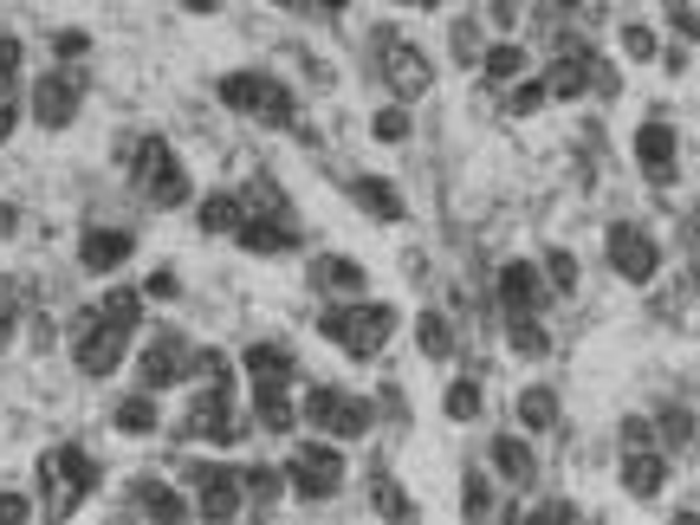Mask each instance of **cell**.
Listing matches in <instances>:
<instances>
[{
    "mask_svg": "<svg viewBox=\"0 0 700 525\" xmlns=\"http://www.w3.org/2000/svg\"><path fill=\"white\" fill-rule=\"evenodd\" d=\"M318 331L337 344V350H351V357H376L390 331H396V305H364V299H337L318 311Z\"/></svg>",
    "mask_w": 700,
    "mask_h": 525,
    "instance_id": "cell-1",
    "label": "cell"
},
{
    "mask_svg": "<svg viewBox=\"0 0 700 525\" xmlns=\"http://www.w3.org/2000/svg\"><path fill=\"white\" fill-rule=\"evenodd\" d=\"M39 493H46V513L52 519H72L78 506L98 493V460L85 448H46V460H39Z\"/></svg>",
    "mask_w": 700,
    "mask_h": 525,
    "instance_id": "cell-2",
    "label": "cell"
},
{
    "mask_svg": "<svg viewBox=\"0 0 700 525\" xmlns=\"http://www.w3.org/2000/svg\"><path fill=\"white\" fill-rule=\"evenodd\" d=\"M221 105H227V111L259 117V123H293V117H298L293 91H286L279 78H266V72H227L221 78Z\"/></svg>",
    "mask_w": 700,
    "mask_h": 525,
    "instance_id": "cell-3",
    "label": "cell"
},
{
    "mask_svg": "<svg viewBox=\"0 0 700 525\" xmlns=\"http://www.w3.org/2000/svg\"><path fill=\"white\" fill-rule=\"evenodd\" d=\"M305 422L325 428V435H337V442H357V435H369L376 409H369L364 396H344L332 383H318V389H305Z\"/></svg>",
    "mask_w": 700,
    "mask_h": 525,
    "instance_id": "cell-4",
    "label": "cell"
},
{
    "mask_svg": "<svg viewBox=\"0 0 700 525\" xmlns=\"http://www.w3.org/2000/svg\"><path fill=\"white\" fill-rule=\"evenodd\" d=\"M124 344H130V325H117V318H105V311H85V325H78V370L85 376H111L117 364H124Z\"/></svg>",
    "mask_w": 700,
    "mask_h": 525,
    "instance_id": "cell-5",
    "label": "cell"
},
{
    "mask_svg": "<svg viewBox=\"0 0 700 525\" xmlns=\"http://www.w3.org/2000/svg\"><path fill=\"white\" fill-rule=\"evenodd\" d=\"M286 481H293L298 499H332V493L344 487V454L325 448V442H298Z\"/></svg>",
    "mask_w": 700,
    "mask_h": 525,
    "instance_id": "cell-6",
    "label": "cell"
},
{
    "mask_svg": "<svg viewBox=\"0 0 700 525\" xmlns=\"http://www.w3.org/2000/svg\"><path fill=\"white\" fill-rule=\"evenodd\" d=\"M376 46H383V85H390L396 98H422V91L435 85V66H428V52H422L415 39L376 33Z\"/></svg>",
    "mask_w": 700,
    "mask_h": 525,
    "instance_id": "cell-7",
    "label": "cell"
},
{
    "mask_svg": "<svg viewBox=\"0 0 700 525\" xmlns=\"http://www.w3.org/2000/svg\"><path fill=\"white\" fill-rule=\"evenodd\" d=\"M610 266L623 273L629 286H649V279L662 273V247H655V234H642L635 221H617V227H610Z\"/></svg>",
    "mask_w": 700,
    "mask_h": 525,
    "instance_id": "cell-8",
    "label": "cell"
},
{
    "mask_svg": "<svg viewBox=\"0 0 700 525\" xmlns=\"http://www.w3.org/2000/svg\"><path fill=\"white\" fill-rule=\"evenodd\" d=\"M635 162H642V176L655 188H668L681 176V137H674V123L668 117H649L642 130H635Z\"/></svg>",
    "mask_w": 700,
    "mask_h": 525,
    "instance_id": "cell-9",
    "label": "cell"
},
{
    "mask_svg": "<svg viewBox=\"0 0 700 525\" xmlns=\"http://www.w3.org/2000/svg\"><path fill=\"white\" fill-rule=\"evenodd\" d=\"M183 435L221 442V448H234V442H240V415H234V403H227V383H208V396H195V403H188Z\"/></svg>",
    "mask_w": 700,
    "mask_h": 525,
    "instance_id": "cell-10",
    "label": "cell"
},
{
    "mask_svg": "<svg viewBox=\"0 0 700 525\" xmlns=\"http://www.w3.org/2000/svg\"><path fill=\"white\" fill-rule=\"evenodd\" d=\"M188 487L201 493V519H234V513H240V499H247L240 474H234V467H215V460L188 467Z\"/></svg>",
    "mask_w": 700,
    "mask_h": 525,
    "instance_id": "cell-11",
    "label": "cell"
},
{
    "mask_svg": "<svg viewBox=\"0 0 700 525\" xmlns=\"http://www.w3.org/2000/svg\"><path fill=\"white\" fill-rule=\"evenodd\" d=\"M590 72H597V46H590V39H558V59H552L545 91H552V98H584Z\"/></svg>",
    "mask_w": 700,
    "mask_h": 525,
    "instance_id": "cell-12",
    "label": "cell"
},
{
    "mask_svg": "<svg viewBox=\"0 0 700 525\" xmlns=\"http://www.w3.org/2000/svg\"><path fill=\"white\" fill-rule=\"evenodd\" d=\"M668 487V460L662 448H623V493L629 499H642V506H655Z\"/></svg>",
    "mask_w": 700,
    "mask_h": 525,
    "instance_id": "cell-13",
    "label": "cell"
},
{
    "mask_svg": "<svg viewBox=\"0 0 700 525\" xmlns=\"http://www.w3.org/2000/svg\"><path fill=\"white\" fill-rule=\"evenodd\" d=\"M33 117L46 123V130H66L78 117V78H66V72H46L33 85Z\"/></svg>",
    "mask_w": 700,
    "mask_h": 525,
    "instance_id": "cell-14",
    "label": "cell"
},
{
    "mask_svg": "<svg viewBox=\"0 0 700 525\" xmlns=\"http://www.w3.org/2000/svg\"><path fill=\"white\" fill-rule=\"evenodd\" d=\"M188 364H195V357H188V344H183V338H156V344L144 350V364H137V376H144V389L156 396V389L183 383V376H188Z\"/></svg>",
    "mask_w": 700,
    "mask_h": 525,
    "instance_id": "cell-15",
    "label": "cell"
},
{
    "mask_svg": "<svg viewBox=\"0 0 700 525\" xmlns=\"http://www.w3.org/2000/svg\"><path fill=\"white\" fill-rule=\"evenodd\" d=\"M130 234L124 227H85V240H78V266L85 273H117V266L130 260Z\"/></svg>",
    "mask_w": 700,
    "mask_h": 525,
    "instance_id": "cell-16",
    "label": "cell"
},
{
    "mask_svg": "<svg viewBox=\"0 0 700 525\" xmlns=\"http://www.w3.org/2000/svg\"><path fill=\"white\" fill-rule=\"evenodd\" d=\"M234 234H240V247H247V254H293V247H298L293 215H247Z\"/></svg>",
    "mask_w": 700,
    "mask_h": 525,
    "instance_id": "cell-17",
    "label": "cell"
},
{
    "mask_svg": "<svg viewBox=\"0 0 700 525\" xmlns=\"http://www.w3.org/2000/svg\"><path fill=\"white\" fill-rule=\"evenodd\" d=\"M247 376H254V389H293L298 357L286 344H254V350H247Z\"/></svg>",
    "mask_w": 700,
    "mask_h": 525,
    "instance_id": "cell-18",
    "label": "cell"
},
{
    "mask_svg": "<svg viewBox=\"0 0 700 525\" xmlns=\"http://www.w3.org/2000/svg\"><path fill=\"white\" fill-rule=\"evenodd\" d=\"M539 293H545L539 266H525V260L500 266V311H539Z\"/></svg>",
    "mask_w": 700,
    "mask_h": 525,
    "instance_id": "cell-19",
    "label": "cell"
},
{
    "mask_svg": "<svg viewBox=\"0 0 700 525\" xmlns=\"http://www.w3.org/2000/svg\"><path fill=\"white\" fill-rule=\"evenodd\" d=\"M351 201L364 208L369 221H403V188L383 182V176H357V182H351Z\"/></svg>",
    "mask_w": 700,
    "mask_h": 525,
    "instance_id": "cell-20",
    "label": "cell"
},
{
    "mask_svg": "<svg viewBox=\"0 0 700 525\" xmlns=\"http://www.w3.org/2000/svg\"><path fill=\"white\" fill-rule=\"evenodd\" d=\"M312 286L332 293V299H357L364 293V266L351 260V254H325V260L312 266Z\"/></svg>",
    "mask_w": 700,
    "mask_h": 525,
    "instance_id": "cell-21",
    "label": "cell"
},
{
    "mask_svg": "<svg viewBox=\"0 0 700 525\" xmlns=\"http://www.w3.org/2000/svg\"><path fill=\"white\" fill-rule=\"evenodd\" d=\"M493 467H500L506 487H532L539 481V460H532V448L519 435H493Z\"/></svg>",
    "mask_w": 700,
    "mask_h": 525,
    "instance_id": "cell-22",
    "label": "cell"
},
{
    "mask_svg": "<svg viewBox=\"0 0 700 525\" xmlns=\"http://www.w3.org/2000/svg\"><path fill=\"white\" fill-rule=\"evenodd\" d=\"M130 506H137V513H149V519H162V525L188 519V499H183L176 487H162V481H137V487H130Z\"/></svg>",
    "mask_w": 700,
    "mask_h": 525,
    "instance_id": "cell-23",
    "label": "cell"
},
{
    "mask_svg": "<svg viewBox=\"0 0 700 525\" xmlns=\"http://www.w3.org/2000/svg\"><path fill=\"white\" fill-rule=\"evenodd\" d=\"M144 188H149V201H162V208L188 201V176H183V162H176V156H162V162H156V169L144 176Z\"/></svg>",
    "mask_w": 700,
    "mask_h": 525,
    "instance_id": "cell-24",
    "label": "cell"
},
{
    "mask_svg": "<svg viewBox=\"0 0 700 525\" xmlns=\"http://www.w3.org/2000/svg\"><path fill=\"white\" fill-rule=\"evenodd\" d=\"M519 422L532 428V435H545L558 422V396H552V383H532V389H519Z\"/></svg>",
    "mask_w": 700,
    "mask_h": 525,
    "instance_id": "cell-25",
    "label": "cell"
},
{
    "mask_svg": "<svg viewBox=\"0 0 700 525\" xmlns=\"http://www.w3.org/2000/svg\"><path fill=\"white\" fill-rule=\"evenodd\" d=\"M195 221H201V234H234V227L247 221V201L240 195H208Z\"/></svg>",
    "mask_w": 700,
    "mask_h": 525,
    "instance_id": "cell-26",
    "label": "cell"
},
{
    "mask_svg": "<svg viewBox=\"0 0 700 525\" xmlns=\"http://www.w3.org/2000/svg\"><path fill=\"white\" fill-rule=\"evenodd\" d=\"M506 338H513V350H525V357H545V350H552L539 311H506Z\"/></svg>",
    "mask_w": 700,
    "mask_h": 525,
    "instance_id": "cell-27",
    "label": "cell"
},
{
    "mask_svg": "<svg viewBox=\"0 0 700 525\" xmlns=\"http://www.w3.org/2000/svg\"><path fill=\"white\" fill-rule=\"evenodd\" d=\"M415 344H422V357H435V364L454 357V331H447L442 311H422V318H415Z\"/></svg>",
    "mask_w": 700,
    "mask_h": 525,
    "instance_id": "cell-28",
    "label": "cell"
},
{
    "mask_svg": "<svg viewBox=\"0 0 700 525\" xmlns=\"http://www.w3.org/2000/svg\"><path fill=\"white\" fill-rule=\"evenodd\" d=\"M480 72L493 78V85H513V78L525 72V52H519L513 39H500V46H486V52H480Z\"/></svg>",
    "mask_w": 700,
    "mask_h": 525,
    "instance_id": "cell-29",
    "label": "cell"
},
{
    "mask_svg": "<svg viewBox=\"0 0 700 525\" xmlns=\"http://www.w3.org/2000/svg\"><path fill=\"white\" fill-rule=\"evenodd\" d=\"M369 499H376V513H383V519H415V499H408L390 474H376V481H369Z\"/></svg>",
    "mask_w": 700,
    "mask_h": 525,
    "instance_id": "cell-30",
    "label": "cell"
},
{
    "mask_svg": "<svg viewBox=\"0 0 700 525\" xmlns=\"http://www.w3.org/2000/svg\"><path fill=\"white\" fill-rule=\"evenodd\" d=\"M111 422L124 428V435H149V428H156V403H149V389H144V396H124Z\"/></svg>",
    "mask_w": 700,
    "mask_h": 525,
    "instance_id": "cell-31",
    "label": "cell"
},
{
    "mask_svg": "<svg viewBox=\"0 0 700 525\" xmlns=\"http://www.w3.org/2000/svg\"><path fill=\"white\" fill-rule=\"evenodd\" d=\"M259 428H273V435H293V403H286V389H259Z\"/></svg>",
    "mask_w": 700,
    "mask_h": 525,
    "instance_id": "cell-32",
    "label": "cell"
},
{
    "mask_svg": "<svg viewBox=\"0 0 700 525\" xmlns=\"http://www.w3.org/2000/svg\"><path fill=\"white\" fill-rule=\"evenodd\" d=\"M447 415H454V422H474V415H480V383H474V376L447 383Z\"/></svg>",
    "mask_w": 700,
    "mask_h": 525,
    "instance_id": "cell-33",
    "label": "cell"
},
{
    "mask_svg": "<svg viewBox=\"0 0 700 525\" xmlns=\"http://www.w3.org/2000/svg\"><path fill=\"white\" fill-rule=\"evenodd\" d=\"M623 52H629V59H662V39H655V27L629 20V27H623Z\"/></svg>",
    "mask_w": 700,
    "mask_h": 525,
    "instance_id": "cell-34",
    "label": "cell"
},
{
    "mask_svg": "<svg viewBox=\"0 0 700 525\" xmlns=\"http://www.w3.org/2000/svg\"><path fill=\"white\" fill-rule=\"evenodd\" d=\"M240 487L254 493V499H279L286 474H279V467H240Z\"/></svg>",
    "mask_w": 700,
    "mask_h": 525,
    "instance_id": "cell-35",
    "label": "cell"
},
{
    "mask_svg": "<svg viewBox=\"0 0 700 525\" xmlns=\"http://www.w3.org/2000/svg\"><path fill=\"white\" fill-rule=\"evenodd\" d=\"M461 513H467V519H486V513H493V487H486V474H467V487H461Z\"/></svg>",
    "mask_w": 700,
    "mask_h": 525,
    "instance_id": "cell-36",
    "label": "cell"
},
{
    "mask_svg": "<svg viewBox=\"0 0 700 525\" xmlns=\"http://www.w3.org/2000/svg\"><path fill=\"white\" fill-rule=\"evenodd\" d=\"M662 442H668V448H688V442H694V415L668 403V409H662Z\"/></svg>",
    "mask_w": 700,
    "mask_h": 525,
    "instance_id": "cell-37",
    "label": "cell"
},
{
    "mask_svg": "<svg viewBox=\"0 0 700 525\" xmlns=\"http://www.w3.org/2000/svg\"><path fill=\"white\" fill-rule=\"evenodd\" d=\"M545 279H552L558 293H578V260H571L564 247H552V254H545Z\"/></svg>",
    "mask_w": 700,
    "mask_h": 525,
    "instance_id": "cell-38",
    "label": "cell"
},
{
    "mask_svg": "<svg viewBox=\"0 0 700 525\" xmlns=\"http://www.w3.org/2000/svg\"><path fill=\"white\" fill-rule=\"evenodd\" d=\"M545 98H552V91H545V78H525V85L513 91V117H532Z\"/></svg>",
    "mask_w": 700,
    "mask_h": 525,
    "instance_id": "cell-39",
    "label": "cell"
},
{
    "mask_svg": "<svg viewBox=\"0 0 700 525\" xmlns=\"http://www.w3.org/2000/svg\"><path fill=\"white\" fill-rule=\"evenodd\" d=\"M369 130H376V143H403V137H408V111H396V105H390V111L376 117Z\"/></svg>",
    "mask_w": 700,
    "mask_h": 525,
    "instance_id": "cell-40",
    "label": "cell"
},
{
    "mask_svg": "<svg viewBox=\"0 0 700 525\" xmlns=\"http://www.w3.org/2000/svg\"><path fill=\"white\" fill-rule=\"evenodd\" d=\"M162 156H169V143H162V137H144V143H137V162H130V176L144 182V176L156 169V162H162Z\"/></svg>",
    "mask_w": 700,
    "mask_h": 525,
    "instance_id": "cell-41",
    "label": "cell"
},
{
    "mask_svg": "<svg viewBox=\"0 0 700 525\" xmlns=\"http://www.w3.org/2000/svg\"><path fill=\"white\" fill-rule=\"evenodd\" d=\"M195 376H208V383H234V370H227L221 350H195Z\"/></svg>",
    "mask_w": 700,
    "mask_h": 525,
    "instance_id": "cell-42",
    "label": "cell"
},
{
    "mask_svg": "<svg viewBox=\"0 0 700 525\" xmlns=\"http://www.w3.org/2000/svg\"><path fill=\"white\" fill-rule=\"evenodd\" d=\"M668 27H674L681 39H700V13L688 7V0H674V7H668Z\"/></svg>",
    "mask_w": 700,
    "mask_h": 525,
    "instance_id": "cell-43",
    "label": "cell"
},
{
    "mask_svg": "<svg viewBox=\"0 0 700 525\" xmlns=\"http://www.w3.org/2000/svg\"><path fill=\"white\" fill-rule=\"evenodd\" d=\"M20 519H33V499L27 493H0V525H20Z\"/></svg>",
    "mask_w": 700,
    "mask_h": 525,
    "instance_id": "cell-44",
    "label": "cell"
},
{
    "mask_svg": "<svg viewBox=\"0 0 700 525\" xmlns=\"http://www.w3.org/2000/svg\"><path fill=\"white\" fill-rule=\"evenodd\" d=\"M20 59H27V52H20V39H0V91L20 78Z\"/></svg>",
    "mask_w": 700,
    "mask_h": 525,
    "instance_id": "cell-45",
    "label": "cell"
},
{
    "mask_svg": "<svg viewBox=\"0 0 700 525\" xmlns=\"http://www.w3.org/2000/svg\"><path fill=\"white\" fill-rule=\"evenodd\" d=\"M623 448H655V428H649L642 415H629L623 422Z\"/></svg>",
    "mask_w": 700,
    "mask_h": 525,
    "instance_id": "cell-46",
    "label": "cell"
},
{
    "mask_svg": "<svg viewBox=\"0 0 700 525\" xmlns=\"http://www.w3.org/2000/svg\"><path fill=\"white\" fill-rule=\"evenodd\" d=\"M376 409L390 415V422H408V403H403V389H396V383H390V389L376 396Z\"/></svg>",
    "mask_w": 700,
    "mask_h": 525,
    "instance_id": "cell-47",
    "label": "cell"
},
{
    "mask_svg": "<svg viewBox=\"0 0 700 525\" xmlns=\"http://www.w3.org/2000/svg\"><path fill=\"white\" fill-rule=\"evenodd\" d=\"M183 286H176V273H149V299H176Z\"/></svg>",
    "mask_w": 700,
    "mask_h": 525,
    "instance_id": "cell-48",
    "label": "cell"
},
{
    "mask_svg": "<svg viewBox=\"0 0 700 525\" xmlns=\"http://www.w3.org/2000/svg\"><path fill=\"white\" fill-rule=\"evenodd\" d=\"M539 519H545V525H552V519H578V506H571V499H545Z\"/></svg>",
    "mask_w": 700,
    "mask_h": 525,
    "instance_id": "cell-49",
    "label": "cell"
},
{
    "mask_svg": "<svg viewBox=\"0 0 700 525\" xmlns=\"http://www.w3.org/2000/svg\"><path fill=\"white\" fill-rule=\"evenodd\" d=\"M52 46H59V59H78V52H85L91 39H85V33H59V39H52Z\"/></svg>",
    "mask_w": 700,
    "mask_h": 525,
    "instance_id": "cell-50",
    "label": "cell"
},
{
    "mask_svg": "<svg viewBox=\"0 0 700 525\" xmlns=\"http://www.w3.org/2000/svg\"><path fill=\"white\" fill-rule=\"evenodd\" d=\"M486 13H493V27H513V20H519V0H493Z\"/></svg>",
    "mask_w": 700,
    "mask_h": 525,
    "instance_id": "cell-51",
    "label": "cell"
},
{
    "mask_svg": "<svg viewBox=\"0 0 700 525\" xmlns=\"http://www.w3.org/2000/svg\"><path fill=\"white\" fill-rule=\"evenodd\" d=\"M13 123H20V111H13V105H7V98H0V143H7V137H13Z\"/></svg>",
    "mask_w": 700,
    "mask_h": 525,
    "instance_id": "cell-52",
    "label": "cell"
},
{
    "mask_svg": "<svg viewBox=\"0 0 700 525\" xmlns=\"http://www.w3.org/2000/svg\"><path fill=\"white\" fill-rule=\"evenodd\" d=\"M351 0H305V13H344Z\"/></svg>",
    "mask_w": 700,
    "mask_h": 525,
    "instance_id": "cell-53",
    "label": "cell"
},
{
    "mask_svg": "<svg viewBox=\"0 0 700 525\" xmlns=\"http://www.w3.org/2000/svg\"><path fill=\"white\" fill-rule=\"evenodd\" d=\"M188 13H215V7H221V0H183Z\"/></svg>",
    "mask_w": 700,
    "mask_h": 525,
    "instance_id": "cell-54",
    "label": "cell"
},
{
    "mask_svg": "<svg viewBox=\"0 0 700 525\" xmlns=\"http://www.w3.org/2000/svg\"><path fill=\"white\" fill-rule=\"evenodd\" d=\"M13 338V311H0V344Z\"/></svg>",
    "mask_w": 700,
    "mask_h": 525,
    "instance_id": "cell-55",
    "label": "cell"
},
{
    "mask_svg": "<svg viewBox=\"0 0 700 525\" xmlns=\"http://www.w3.org/2000/svg\"><path fill=\"white\" fill-rule=\"evenodd\" d=\"M403 7H442V0H403Z\"/></svg>",
    "mask_w": 700,
    "mask_h": 525,
    "instance_id": "cell-56",
    "label": "cell"
},
{
    "mask_svg": "<svg viewBox=\"0 0 700 525\" xmlns=\"http://www.w3.org/2000/svg\"><path fill=\"white\" fill-rule=\"evenodd\" d=\"M552 7H584V0H552Z\"/></svg>",
    "mask_w": 700,
    "mask_h": 525,
    "instance_id": "cell-57",
    "label": "cell"
},
{
    "mask_svg": "<svg viewBox=\"0 0 700 525\" xmlns=\"http://www.w3.org/2000/svg\"><path fill=\"white\" fill-rule=\"evenodd\" d=\"M279 7H305V0H279Z\"/></svg>",
    "mask_w": 700,
    "mask_h": 525,
    "instance_id": "cell-58",
    "label": "cell"
}]
</instances>
